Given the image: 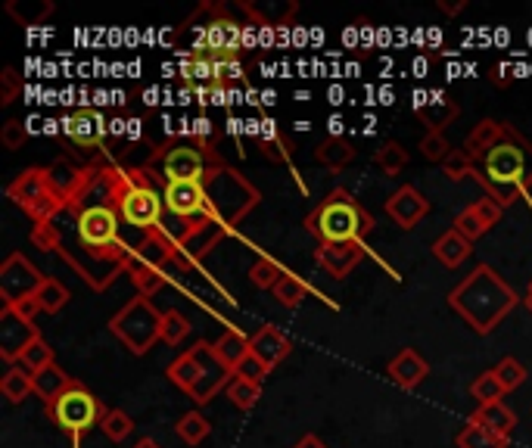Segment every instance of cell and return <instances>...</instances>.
I'll return each instance as SVG.
<instances>
[{"instance_id": "6da1fadb", "label": "cell", "mask_w": 532, "mask_h": 448, "mask_svg": "<svg viewBox=\"0 0 532 448\" xmlns=\"http://www.w3.org/2000/svg\"><path fill=\"white\" fill-rule=\"evenodd\" d=\"M448 305L467 321L473 333H492L504 318L514 312L517 293L508 287V280L498 277L489 265H476L461 284L448 293Z\"/></svg>"}, {"instance_id": "7a4b0ae2", "label": "cell", "mask_w": 532, "mask_h": 448, "mask_svg": "<svg viewBox=\"0 0 532 448\" xmlns=\"http://www.w3.org/2000/svg\"><path fill=\"white\" fill-rule=\"evenodd\" d=\"M374 215L364 209L355 196L343 187H336L324 196L312 212L305 215V231L321 246L327 243H364L374 231Z\"/></svg>"}, {"instance_id": "3957f363", "label": "cell", "mask_w": 532, "mask_h": 448, "mask_svg": "<svg viewBox=\"0 0 532 448\" xmlns=\"http://www.w3.org/2000/svg\"><path fill=\"white\" fill-rule=\"evenodd\" d=\"M480 178V184L489 190V196L501 206H511L520 200V193L532 187V144L517 131L511 140H504L501 147H495L483 162L480 172H473Z\"/></svg>"}, {"instance_id": "277c9868", "label": "cell", "mask_w": 532, "mask_h": 448, "mask_svg": "<svg viewBox=\"0 0 532 448\" xmlns=\"http://www.w3.org/2000/svg\"><path fill=\"white\" fill-rule=\"evenodd\" d=\"M162 315L165 312H159V308L153 305V299L134 296L122 312L112 315L109 330L119 343H125L128 352L144 355V352L153 349L156 340H162Z\"/></svg>"}, {"instance_id": "5b68a950", "label": "cell", "mask_w": 532, "mask_h": 448, "mask_svg": "<svg viewBox=\"0 0 532 448\" xmlns=\"http://www.w3.org/2000/svg\"><path fill=\"white\" fill-rule=\"evenodd\" d=\"M44 408H47V417L53 420V424L72 436V448H81V436L106 417V408L100 405V399L78 380L63 392L60 399H53Z\"/></svg>"}, {"instance_id": "8992f818", "label": "cell", "mask_w": 532, "mask_h": 448, "mask_svg": "<svg viewBox=\"0 0 532 448\" xmlns=\"http://www.w3.org/2000/svg\"><path fill=\"white\" fill-rule=\"evenodd\" d=\"M7 196L13 203H19L38 224H50V218L66 206L60 196L53 193L47 168H25V172H19V178L7 187Z\"/></svg>"}, {"instance_id": "52a82bcc", "label": "cell", "mask_w": 532, "mask_h": 448, "mask_svg": "<svg viewBox=\"0 0 532 448\" xmlns=\"http://www.w3.org/2000/svg\"><path fill=\"white\" fill-rule=\"evenodd\" d=\"M112 206H116V212L128 224H134V228H156L159 218H162V209H165V200L153 190V184L134 181V184H128L125 190L116 193Z\"/></svg>"}, {"instance_id": "ba28073f", "label": "cell", "mask_w": 532, "mask_h": 448, "mask_svg": "<svg viewBox=\"0 0 532 448\" xmlns=\"http://www.w3.org/2000/svg\"><path fill=\"white\" fill-rule=\"evenodd\" d=\"M190 352H193V361H196V386H193V392H190V399H193L196 405H206V402H212V396H215L218 389H228V386H231L234 371L224 368V364L218 361L212 343H203V340H200Z\"/></svg>"}, {"instance_id": "9c48e42d", "label": "cell", "mask_w": 532, "mask_h": 448, "mask_svg": "<svg viewBox=\"0 0 532 448\" xmlns=\"http://www.w3.org/2000/svg\"><path fill=\"white\" fill-rule=\"evenodd\" d=\"M41 284H44V274L28 262L22 252H13V256L0 265V299H4V305L32 299Z\"/></svg>"}, {"instance_id": "30bf717a", "label": "cell", "mask_w": 532, "mask_h": 448, "mask_svg": "<svg viewBox=\"0 0 532 448\" xmlns=\"http://www.w3.org/2000/svg\"><path fill=\"white\" fill-rule=\"evenodd\" d=\"M78 240L88 249H106L116 246L119 240V212L106 206V203H94L88 209H81L78 215Z\"/></svg>"}, {"instance_id": "8fae6325", "label": "cell", "mask_w": 532, "mask_h": 448, "mask_svg": "<svg viewBox=\"0 0 532 448\" xmlns=\"http://www.w3.org/2000/svg\"><path fill=\"white\" fill-rule=\"evenodd\" d=\"M206 153L196 147H172L162 156V178L165 184H203L209 178Z\"/></svg>"}, {"instance_id": "7c38bea8", "label": "cell", "mask_w": 532, "mask_h": 448, "mask_svg": "<svg viewBox=\"0 0 532 448\" xmlns=\"http://www.w3.org/2000/svg\"><path fill=\"white\" fill-rule=\"evenodd\" d=\"M162 200H165V209L181 221L212 218V212H215L212 200H209V190H206V181L203 184H165Z\"/></svg>"}, {"instance_id": "4fadbf2b", "label": "cell", "mask_w": 532, "mask_h": 448, "mask_svg": "<svg viewBox=\"0 0 532 448\" xmlns=\"http://www.w3.org/2000/svg\"><path fill=\"white\" fill-rule=\"evenodd\" d=\"M501 215H504V206H501V203H495L492 196H483V200L470 203L467 209H461V212L455 215V221H452V231H458L464 240L476 243V240H480L486 231H492V228H495V224L501 221Z\"/></svg>"}, {"instance_id": "5bb4252c", "label": "cell", "mask_w": 532, "mask_h": 448, "mask_svg": "<svg viewBox=\"0 0 532 448\" xmlns=\"http://www.w3.org/2000/svg\"><path fill=\"white\" fill-rule=\"evenodd\" d=\"M386 215L396 221L402 231H411V228H417V224L430 215V200L417 187L405 184V187H399L386 200Z\"/></svg>"}, {"instance_id": "9a60e30c", "label": "cell", "mask_w": 532, "mask_h": 448, "mask_svg": "<svg viewBox=\"0 0 532 448\" xmlns=\"http://www.w3.org/2000/svg\"><path fill=\"white\" fill-rule=\"evenodd\" d=\"M38 327L32 321H22L13 308L4 305V312H0V358H4L7 364H16L19 352L35 340Z\"/></svg>"}, {"instance_id": "2e32d148", "label": "cell", "mask_w": 532, "mask_h": 448, "mask_svg": "<svg viewBox=\"0 0 532 448\" xmlns=\"http://www.w3.org/2000/svg\"><path fill=\"white\" fill-rule=\"evenodd\" d=\"M364 259V243H327L315 249V262L333 277V280H343L349 277L358 262Z\"/></svg>"}, {"instance_id": "e0dca14e", "label": "cell", "mask_w": 532, "mask_h": 448, "mask_svg": "<svg viewBox=\"0 0 532 448\" xmlns=\"http://www.w3.org/2000/svg\"><path fill=\"white\" fill-rule=\"evenodd\" d=\"M511 134H514L511 125L495 122V119H483L480 125H473V131L464 137V153L473 162H483L495 147H501L504 140H511Z\"/></svg>"}, {"instance_id": "ac0fdd59", "label": "cell", "mask_w": 532, "mask_h": 448, "mask_svg": "<svg viewBox=\"0 0 532 448\" xmlns=\"http://www.w3.org/2000/svg\"><path fill=\"white\" fill-rule=\"evenodd\" d=\"M249 349H252V355H256V358L265 364L268 371H274L277 364L293 352V343H290L287 333H280L277 327L265 324V327L249 340Z\"/></svg>"}, {"instance_id": "d6986e66", "label": "cell", "mask_w": 532, "mask_h": 448, "mask_svg": "<svg viewBox=\"0 0 532 448\" xmlns=\"http://www.w3.org/2000/svg\"><path fill=\"white\" fill-rule=\"evenodd\" d=\"M386 374H389V380H392V383H399L402 389H414V386H420V383L427 380V374H430V364L417 355V349H402L396 358L389 361Z\"/></svg>"}, {"instance_id": "ffe728a7", "label": "cell", "mask_w": 532, "mask_h": 448, "mask_svg": "<svg viewBox=\"0 0 532 448\" xmlns=\"http://www.w3.org/2000/svg\"><path fill=\"white\" fill-rule=\"evenodd\" d=\"M473 424H480L486 427L489 433L501 436V439H511L514 427H517V414L504 405V402H492V405H480L476 408V414L470 417Z\"/></svg>"}, {"instance_id": "44dd1931", "label": "cell", "mask_w": 532, "mask_h": 448, "mask_svg": "<svg viewBox=\"0 0 532 448\" xmlns=\"http://www.w3.org/2000/svg\"><path fill=\"white\" fill-rule=\"evenodd\" d=\"M63 131H66L69 140H75L78 147H97L100 134H103V122H100L97 112L81 109V112H75V116H69L63 122Z\"/></svg>"}, {"instance_id": "7402d4cb", "label": "cell", "mask_w": 532, "mask_h": 448, "mask_svg": "<svg viewBox=\"0 0 532 448\" xmlns=\"http://www.w3.org/2000/svg\"><path fill=\"white\" fill-rule=\"evenodd\" d=\"M355 156H358L355 144H352V140H346V137H340V134H333V137L321 140V144L315 147V162L324 165V168H330V172H343V168H346Z\"/></svg>"}, {"instance_id": "603a6c76", "label": "cell", "mask_w": 532, "mask_h": 448, "mask_svg": "<svg viewBox=\"0 0 532 448\" xmlns=\"http://www.w3.org/2000/svg\"><path fill=\"white\" fill-rule=\"evenodd\" d=\"M215 346V355H218V361L224 364V368H231V371H237L240 364L252 355V349H249V340L240 333V330H224L218 340L212 343Z\"/></svg>"}, {"instance_id": "cb8c5ba5", "label": "cell", "mask_w": 532, "mask_h": 448, "mask_svg": "<svg viewBox=\"0 0 532 448\" xmlns=\"http://www.w3.org/2000/svg\"><path fill=\"white\" fill-rule=\"evenodd\" d=\"M470 249L473 243L464 240L458 231H445L436 243H433V256L439 259V265L445 268H461L470 259Z\"/></svg>"}, {"instance_id": "d4e9b609", "label": "cell", "mask_w": 532, "mask_h": 448, "mask_svg": "<svg viewBox=\"0 0 532 448\" xmlns=\"http://www.w3.org/2000/svg\"><path fill=\"white\" fill-rule=\"evenodd\" d=\"M35 377V396H41L44 399V405H50L53 399H60L63 392L75 383L60 364H50V368H44V371H38V374H32Z\"/></svg>"}, {"instance_id": "484cf974", "label": "cell", "mask_w": 532, "mask_h": 448, "mask_svg": "<svg viewBox=\"0 0 532 448\" xmlns=\"http://www.w3.org/2000/svg\"><path fill=\"white\" fill-rule=\"evenodd\" d=\"M0 392H4V399L10 405H19V402H25L35 392V377L28 374L22 364H10L4 380H0Z\"/></svg>"}, {"instance_id": "4316f807", "label": "cell", "mask_w": 532, "mask_h": 448, "mask_svg": "<svg viewBox=\"0 0 532 448\" xmlns=\"http://www.w3.org/2000/svg\"><path fill=\"white\" fill-rule=\"evenodd\" d=\"M458 103L448 97V100H427L424 106H417V119L424 122L430 131H442L445 125H452L458 119Z\"/></svg>"}, {"instance_id": "83f0119b", "label": "cell", "mask_w": 532, "mask_h": 448, "mask_svg": "<svg viewBox=\"0 0 532 448\" xmlns=\"http://www.w3.org/2000/svg\"><path fill=\"white\" fill-rule=\"evenodd\" d=\"M35 302L44 315H56V312H63V305L69 302V290L56 277H44V284L35 293Z\"/></svg>"}, {"instance_id": "f1b7e54d", "label": "cell", "mask_w": 532, "mask_h": 448, "mask_svg": "<svg viewBox=\"0 0 532 448\" xmlns=\"http://www.w3.org/2000/svg\"><path fill=\"white\" fill-rule=\"evenodd\" d=\"M16 364H22L28 374H38V371L50 368V364H56V361H53V349L41 340V336H35V340L19 352Z\"/></svg>"}, {"instance_id": "f546056e", "label": "cell", "mask_w": 532, "mask_h": 448, "mask_svg": "<svg viewBox=\"0 0 532 448\" xmlns=\"http://www.w3.org/2000/svg\"><path fill=\"white\" fill-rule=\"evenodd\" d=\"M374 162H377V168H380L386 178H396L402 168L408 165V150L399 144V140H386V144L377 150Z\"/></svg>"}, {"instance_id": "4dcf8cb0", "label": "cell", "mask_w": 532, "mask_h": 448, "mask_svg": "<svg viewBox=\"0 0 532 448\" xmlns=\"http://www.w3.org/2000/svg\"><path fill=\"white\" fill-rule=\"evenodd\" d=\"M458 448H508V442L511 439H501V436H495V433H489L486 427H480V424H470L458 433Z\"/></svg>"}, {"instance_id": "1f68e13d", "label": "cell", "mask_w": 532, "mask_h": 448, "mask_svg": "<svg viewBox=\"0 0 532 448\" xmlns=\"http://www.w3.org/2000/svg\"><path fill=\"white\" fill-rule=\"evenodd\" d=\"M175 433L187 442V445H200L209 433H212V424L200 414V411H187L181 420H178V427Z\"/></svg>"}, {"instance_id": "d6a6232c", "label": "cell", "mask_w": 532, "mask_h": 448, "mask_svg": "<svg viewBox=\"0 0 532 448\" xmlns=\"http://www.w3.org/2000/svg\"><path fill=\"white\" fill-rule=\"evenodd\" d=\"M168 380H172L178 389H184L187 396L193 392V386H196V361H193V352L187 349L184 355H178L172 364H168Z\"/></svg>"}, {"instance_id": "836d02e7", "label": "cell", "mask_w": 532, "mask_h": 448, "mask_svg": "<svg viewBox=\"0 0 532 448\" xmlns=\"http://www.w3.org/2000/svg\"><path fill=\"white\" fill-rule=\"evenodd\" d=\"M470 396L480 402V405H492V402H501V399H504V386H501L495 368H492V371H483L480 377L473 380Z\"/></svg>"}, {"instance_id": "e575fe53", "label": "cell", "mask_w": 532, "mask_h": 448, "mask_svg": "<svg viewBox=\"0 0 532 448\" xmlns=\"http://www.w3.org/2000/svg\"><path fill=\"white\" fill-rule=\"evenodd\" d=\"M305 296H308V284L299 280L296 274H284L280 277V284L274 287V299L284 308H299Z\"/></svg>"}, {"instance_id": "d590c367", "label": "cell", "mask_w": 532, "mask_h": 448, "mask_svg": "<svg viewBox=\"0 0 532 448\" xmlns=\"http://www.w3.org/2000/svg\"><path fill=\"white\" fill-rule=\"evenodd\" d=\"M100 430L109 442H125L134 433V420L122 411V408H112L106 411V417L100 420Z\"/></svg>"}, {"instance_id": "8d00e7d4", "label": "cell", "mask_w": 532, "mask_h": 448, "mask_svg": "<svg viewBox=\"0 0 532 448\" xmlns=\"http://www.w3.org/2000/svg\"><path fill=\"white\" fill-rule=\"evenodd\" d=\"M190 333V321L178 312V308H168L162 315V343L168 346H181Z\"/></svg>"}, {"instance_id": "74e56055", "label": "cell", "mask_w": 532, "mask_h": 448, "mask_svg": "<svg viewBox=\"0 0 532 448\" xmlns=\"http://www.w3.org/2000/svg\"><path fill=\"white\" fill-rule=\"evenodd\" d=\"M280 277H284V268H280L274 259H259L256 265L249 268V280L259 290H274L280 284Z\"/></svg>"}, {"instance_id": "f35d334b", "label": "cell", "mask_w": 532, "mask_h": 448, "mask_svg": "<svg viewBox=\"0 0 532 448\" xmlns=\"http://www.w3.org/2000/svg\"><path fill=\"white\" fill-rule=\"evenodd\" d=\"M259 396H262V386H259V383H249V380H243V377H234L231 386H228V399H231L240 411H249L252 405L259 402Z\"/></svg>"}, {"instance_id": "ab89813d", "label": "cell", "mask_w": 532, "mask_h": 448, "mask_svg": "<svg viewBox=\"0 0 532 448\" xmlns=\"http://www.w3.org/2000/svg\"><path fill=\"white\" fill-rule=\"evenodd\" d=\"M134 287H137V296H153V293H159L162 287H165V274H162V268H156V265H140V268H134Z\"/></svg>"}, {"instance_id": "60d3db41", "label": "cell", "mask_w": 532, "mask_h": 448, "mask_svg": "<svg viewBox=\"0 0 532 448\" xmlns=\"http://www.w3.org/2000/svg\"><path fill=\"white\" fill-rule=\"evenodd\" d=\"M420 153H424V159L442 165L455 150H452V144H448V137L442 131H427L424 137H420Z\"/></svg>"}, {"instance_id": "b9f144b4", "label": "cell", "mask_w": 532, "mask_h": 448, "mask_svg": "<svg viewBox=\"0 0 532 448\" xmlns=\"http://www.w3.org/2000/svg\"><path fill=\"white\" fill-rule=\"evenodd\" d=\"M473 172H476V162H473L464 150H455L452 156L442 162V175H445L448 181H464V178L473 175Z\"/></svg>"}, {"instance_id": "7bdbcfd3", "label": "cell", "mask_w": 532, "mask_h": 448, "mask_svg": "<svg viewBox=\"0 0 532 448\" xmlns=\"http://www.w3.org/2000/svg\"><path fill=\"white\" fill-rule=\"evenodd\" d=\"M495 374H498V380H501L504 392H511V389L523 386V380H526V368H523V364H520L517 358H511V355L498 361Z\"/></svg>"}, {"instance_id": "ee69618b", "label": "cell", "mask_w": 532, "mask_h": 448, "mask_svg": "<svg viewBox=\"0 0 532 448\" xmlns=\"http://www.w3.org/2000/svg\"><path fill=\"white\" fill-rule=\"evenodd\" d=\"M50 13H53L50 0H25V13H13V10H10V16H16L22 25H38V22H44Z\"/></svg>"}, {"instance_id": "f6af8a7d", "label": "cell", "mask_w": 532, "mask_h": 448, "mask_svg": "<svg viewBox=\"0 0 532 448\" xmlns=\"http://www.w3.org/2000/svg\"><path fill=\"white\" fill-rule=\"evenodd\" d=\"M19 88H22V78L16 75L13 66H7L4 72H0V106H10L16 100Z\"/></svg>"}, {"instance_id": "bcb514c9", "label": "cell", "mask_w": 532, "mask_h": 448, "mask_svg": "<svg viewBox=\"0 0 532 448\" xmlns=\"http://www.w3.org/2000/svg\"><path fill=\"white\" fill-rule=\"evenodd\" d=\"M25 125L22 122H7L4 128H0V144H4L10 153H16V150H22L25 147Z\"/></svg>"}, {"instance_id": "7dc6e473", "label": "cell", "mask_w": 532, "mask_h": 448, "mask_svg": "<svg viewBox=\"0 0 532 448\" xmlns=\"http://www.w3.org/2000/svg\"><path fill=\"white\" fill-rule=\"evenodd\" d=\"M234 377H243V380H249V383H265V377H268V368H265V364L256 358V355H249L243 364H240V368L234 371Z\"/></svg>"}, {"instance_id": "c3c4849f", "label": "cell", "mask_w": 532, "mask_h": 448, "mask_svg": "<svg viewBox=\"0 0 532 448\" xmlns=\"http://www.w3.org/2000/svg\"><path fill=\"white\" fill-rule=\"evenodd\" d=\"M7 308H13V312H16L22 321H35V315L41 312L38 302H35V296H32V299H22V302H16V305H7Z\"/></svg>"}, {"instance_id": "681fc988", "label": "cell", "mask_w": 532, "mask_h": 448, "mask_svg": "<svg viewBox=\"0 0 532 448\" xmlns=\"http://www.w3.org/2000/svg\"><path fill=\"white\" fill-rule=\"evenodd\" d=\"M293 448H327V442H321L315 433H305V436H302Z\"/></svg>"}, {"instance_id": "f907efd6", "label": "cell", "mask_w": 532, "mask_h": 448, "mask_svg": "<svg viewBox=\"0 0 532 448\" xmlns=\"http://www.w3.org/2000/svg\"><path fill=\"white\" fill-rule=\"evenodd\" d=\"M467 4H464V0H458V4H448V0H439V10L442 13H448V16H455V13H461Z\"/></svg>"}, {"instance_id": "816d5d0a", "label": "cell", "mask_w": 532, "mask_h": 448, "mask_svg": "<svg viewBox=\"0 0 532 448\" xmlns=\"http://www.w3.org/2000/svg\"><path fill=\"white\" fill-rule=\"evenodd\" d=\"M134 448H162V445H159L156 439H140V442H137Z\"/></svg>"}, {"instance_id": "f5cc1de1", "label": "cell", "mask_w": 532, "mask_h": 448, "mask_svg": "<svg viewBox=\"0 0 532 448\" xmlns=\"http://www.w3.org/2000/svg\"><path fill=\"white\" fill-rule=\"evenodd\" d=\"M523 305L529 308V315H532V293H526V296H523Z\"/></svg>"}, {"instance_id": "db71d44e", "label": "cell", "mask_w": 532, "mask_h": 448, "mask_svg": "<svg viewBox=\"0 0 532 448\" xmlns=\"http://www.w3.org/2000/svg\"><path fill=\"white\" fill-rule=\"evenodd\" d=\"M526 293H532V280H529V290H526Z\"/></svg>"}]
</instances>
